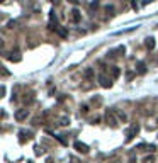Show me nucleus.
I'll return each instance as SVG.
<instances>
[{
	"instance_id": "f257e3e1",
	"label": "nucleus",
	"mask_w": 158,
	"mask_h": 163,
	"mask_svg": "<svg viewBox=\"0 0 158 163\" xmlns=\"http://www.w3.org/2000/svg\"><path fill=\"white\" fill-rule=\"evenodd\" d=\"M138 132H139V124H131V126H129V129L126 131V141L127 143L133 141Z\"/></svg>"
},
{
	"instance_id": "f03ea898",
	"label": "nucleus",
	"mask_w": 158,
	"mask_h": 163,
	"mask_svg": "<svg viewBox=\"0 0 158 163\" xmlns=\"http://www.w3.org/2000/svg\"><path fill=\"white\" fill-rule=\"evenodd\" d=\"M114 114H116V112L107 111V114H105V121H107V124H109L111 127H114V129H116V127L119 126V124H117V119L114 117Z\"/></svg>"
},
{
	"instance_id": "7ed1b4c3",
	"label": "nucleus",
	"mask_w": 158,
	"mask_h": 163,
	"mask_svg": "<svg viewBox=\"0 0 158 163\" xmlns=\"http://www.w3.org/2000/svg\"><path fill=\"white\" fill-rule=\"evenodd\" d=\"M27 116H29V109H19L14 117H16V121L22 122V121H26V119H27Z\"/></svg>"
},
{
	"instance_id": "20e7f679",
	"label": "nucleus",
	"mask_w": 158,
	"mask_h": 163,
	"mask_svg": "<svg viewBox=\"0 0 158 163\" xmlns=\"http://www.w3.org/2000/svg\"><path fill=\"white\" fill-rule=\"evenodd\" d=\"M73 148L78 153H82V155H87V153H89V146H87L85 143H82V141H75L73 143Z\"/></svg>"
},
{
	"instance_id": "39448f33",
	"label": "nucleus",
	"mask_w": 158,
	"mask_h": 163,
	"mask_svg": "<svg viewBox=\"0 0 158 163\" xmlns=\"http://www.w3.org/2000/svg\"><path fill=\"white\" fill-rule=\"evenodd\" d=\"M99 82H100V85H102L104 89H111V87H112V82L107 78L105 75H100V77H99Z\"/></svg>"
},
{
	"instance_id": "423d86ee",
	"label": "nucleus",
	"mask_w": 158,
	"mask_h": 163,
	"mask_svg": "<svg viewBox=\"0 0 158 163\" xmlns=\"http://www.w3.org/2000/svg\"><path fill=\"white\" fill-rule=\"evenodd\" d=\"M70 17H72V21L73 22H80L82 21V14H80L78 9H73V10L70 12Z\"/></svg>"
},
{
	"instance_id": "0eeeda50",
	"label": "nucleus",
	"mask_w": 158,
	"mask_h": 163,
	"mask_svg": "<svg viewBox=\"0 0 158 163\" xmlns=\"http://www.w3.org/2000/svg\"><path fill=\"white\" fill-rule=\"evenodd\" d=\"M145 44H146V48L150 49V51H151V49H155V46H157V44H155V37H146Z\"/></svg>"
},
{
	"instance_id": "6e6552de",
	"label": "nucleus",
	"mask_w": 158,
	"mask_h": 163,
	"mask_svg": "<svg viewBox=\"0 0 158 163\" xmlns=\"http://www.w3.org/2000/svg\"><path fill=\"white\" fill-rule=\"evenodd\" d=\"M136 68H138V73H146V65L143 63V61H138V65H136Z\"/></svg>"
},
{
	"instance_id": "1a4fd4ad",
	"label": "nucleus",
	"mask_w": 158,
	"mask_h": 163,
	"mask_svg": "<svg viewBox=\"0 0 158 163\" xmlns=\"http://www.w3.org/2000/svg\"><path fill=\"white\" fill-rule=\"evenodd\" d=\"M83 77H85V80H92V78H94V70H92V68H87L83 71Z\"/></svg>"
},
{
	"instance_id": "9d476101",
	"label": "nucleus",
	"mask_w": 158,
	"mask_h": 163,
	"mask_svg": "<svg viewBox=\"0 0 158 163\" xmlns=\"http://www.w3.org/2000/svg\"><path fill=\"white\" fill-rule=\"evenodd\" d=\"M56 31H58V34L61 37H66V36H68V31H66V29H63V27H56Z\"/></svg>"
},
{
	"instance_id": "9b49d317",
	"label": "nucleus",
	"mask_w": 158,
	"mask_h": 163,
	"mask_svg": "<svg viewBox=\"0 0 158 163\" xmlns=\"http://www.w3.org/2000/svg\"><path fill=\"white\" fill-rule=\"evenodd\" d=\"M68 124H70V117L63 116L61 119H60V126H68Z\"/></svg>"
},
{
	"instance_id": "f8f14e48",
	"label": "nucleus",
	"mask_w": 158,
	"mask_h": 163,
	"mask_svg": "<svg viewBox=\"0 0 158 163\" xmlns=\"http://www.w3.org/2000/svg\"><path fill=\"white\" fill-rule=\"evenodd\" d=\"M119 75H121V70L117 68V66H112V77H114V78H117Z\"/></svg>"
},
{
	"instance_id": "ddd939ff",
	"label": "nucleus",
	"mask_w": 158,
	"mask_h": 163,
	"mask_svg": "<svg viewBox=\"0 0 158 163\" xmlns=\"http://www.w3.org/2000/svg\"><path fill=\"white\" fill-rule=\"evenodd\" d=\"M116 116H117V119H119V121H122V122H126V114H122V112H117L116 111Z\"/></svg>"
},
{
	"instance_id": "4468645a",
	"label": "nucleus",
	"mask_w": 158,
	"mask_h": 163,
	"mask_svg": "<svg viewBox=\"0 0 158 163\" xmlns=\"http://www.w3.org/2000/svg\"><path fill=\"white\" fill-rule=\"evenodd\" d=\"M153 162H155V156H153V155H151V156L145 158V163H153Z\"/></svg>"
},
{
	"instance_id": "2eb2a0df",
	"label": "nucleus",
	"mask_w": 158,
	"mask_h": 163,
	"mask_svg": "<svg viewBox=\"0 0 158 163\" xmlns=\"http://www.w3.org/2000/svg\"><path fill=\"white\" fill-rule=\"evenodd\" d=\"M131 7L134 9V10H138V9H139V7H138V2H136V0H131Z\"/></svg>"
},
{
	"instance_id": "dca6fc26",
	"label": "nucleus",
	"mask_w": 158,
	"mask_h": 163,
	"mask_svg": "<svg viewBox=\"0 0 158 163\" xmlns=\"http://www.w3.org/2000/svg\"><path fill=\"white\" fill-rule=\"evenodd\" d=\"M7 26L10 27V29H14V27L17 26V22H16V21H10V22H9V24H7Z\"/></svg>"
},
{
	"instance_id": "f3484780",
	"label": "nucleus",
	"mask_w": 158,
	"mask_h": 163,
	"mask_svg": "<svg viewBox=\"0 0 158 163\" xmlns=\"http://www.w3.org/2000/svg\"><path fill=\"white\" fill-rule=\"evenodd\" d=\"M42 153H44V151H42V148L36 146V155H42Z\"/></svg>"
},
{
	"instance_id": "a211bd4d",
	"label": "nucleus",
	"mask_w": 158,
	"mask_h": 163,
	"mask_svg": "<svg viewBox=\"0 0 158 163\" xmlns=\"http://www.w3.org/2000/svg\"><path fill=\"white\" fill-rule=\"evenodd\" d=\"M105 10H107V12H114V7H112V5H107V7H105Z\"/></svg>"
},
{
	"instance_id": "6ab92c4d",
	"label": "nucleus",
	"mask_w": 158,
	"mask_h": 163,
	"mask_svg": "<svg viewBox=\"0 0 158 163\" xmlns=\"http://www.w3.org/2000/svg\"><path fill=\"white\" fill-rule=\"evenodd\" d=\"M87 111H89V107H87V105H82V112H83V114H87Z\"/></svg>"
},
{
	"instance_id": "aec40b11",
	"label": "nucleus",
	"mask_w": 158,
	"mask_h": 163,
	"mask_svg": "<svg viewBox=\"0 0 158 163\" xmlns=\"http://www.w3.org/2000/svg\"><path fill=\"white\" fill-rule=\"evenodd\" d=\"M70 4H73V5H77V4H78V0H68Z\"/></svg>"
},
{
	"instance_id": "412c9836",
	"label": "nucleus",
	"mask_w": 158,
	"mask_h": 163,
	"mask_svg": "<svg viewBox=\"0 0 158 163\" xmlns=\"http://www.w3.org/2000/svg\"><path fill=\"white\" fill-rule=\"evenodd\" d=\"M2 2H5V0H2Z\"/></svg>"
}]
</instances>
